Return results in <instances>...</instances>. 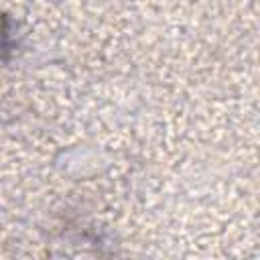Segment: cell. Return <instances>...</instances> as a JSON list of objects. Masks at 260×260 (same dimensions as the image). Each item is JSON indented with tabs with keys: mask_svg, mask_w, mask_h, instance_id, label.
Instances as JSON below:
<instances>
[{
	"mask_svg": "<svg viewBox=\"0 0 260 260\" xmlns=\"http://www.w3.org/2000/svg\"><path fill=\"white\" fill-rule=\"evenodd\" d=\"M8 20H6V16L0 12V51H4L6 47H8Z\"/></svg>",
	"mask_w": 260,
	"mask_h": 260,
	"instance_id": "1",
	"label": "cell"
}]
</instances>
